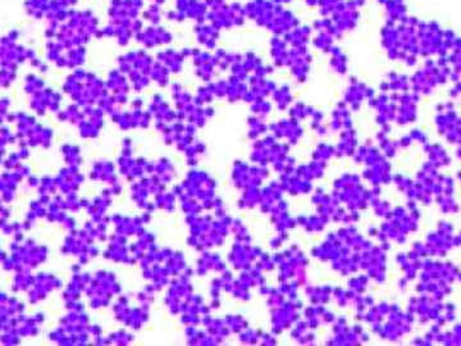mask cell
Listing matches in <instances>:
<instances>
[{
  "mask_svg": "<svg viewBox=\"0 0 461 346\" xmlns=\"http://www.w3.org/2000/svg\"><path fill=\"white\" fill-rule=\"evenodd\" d=\"M304 1L311 7H318V4H320V0H304Z\"/></svg>",
  "mask_w": 461,
  "mask_h": 346,
  "instance_id": "obj_4",
  "label": "cell"
},
{
  "mask_svg": "<svg viewBox=\"0 0 461 346\" xmlns=\"http://www.w3.org/2000/svg\"><path fill=\"white\" fill-rule=\"evenodd\" d=\"M364 4L365 0H346L329 16L340 32L353 31L356 28Z\"/></svg>",
  "mask_w": 461,
  "mask_h": 346,
  "instance_id": "obj_1",
  "label": "cell"
},
{
  "mask_svg": "<svg viewBox=\"0 0 461 346\" xmlns=\"http://www.w3.org/2000/svg\"><path fill=\"white\" fill-rule=\"evenodd\" d=\"M383 6L389 23H400L408 18V7L405 0H378Z\"/></svg>",
  "mask_w": 461,
  "mask_h": 346,
  "instance_id": "obj_2",
  "label": "cell"
},
{
  "mask_svg": "<svg viewBox=\"0 0 461 346\" xmlns=\"http://www.w3.org/2000/svg\"><path fill=\"white\" fill-rule=\"evenodd\" d=\"M346 0H320L318 8H320V15L323 17H329L338 6H341Z\"/></svg>",
  "mask_w": 461,
  "mask_h": 346,
  "instance_id": "obj_3",
  "label": "cell"
}]
</instances>
